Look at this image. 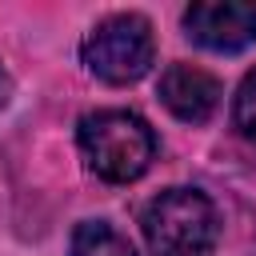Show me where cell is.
<instances>
[{"mask_svg": "<svg viewBox=\"0 0 256 256\" xmlns=\"http://www.w3.org/2000/svg\"><path fill=\"white\" fill-rule=\"evenodd\" d=\"M76 144L84 164L108 184L140 180L156 160V132L140 112L128 108H96L80 116Z\"/></svg>", "mask_w": 256, "mask_h": 256, "instance_id": "cell-1", "label": "cell"}, {"mask_svg": "<svg viewBox=\"0 0 256 256\" xmlns=\"http://www.w3.org/2000/svg\"><path fill=\"white\" fill-rule=\"evenodd\" d=\"M140 232L152 256H212L220 216L200 188H164L144 204Z\"/></svg>", "mask_w": 256, "mask_h": 256, "instance_id": "cell-2", "label": "cell"}, {"mask_svg": "<svg viewBox=\"0 0 256 256\" xmlns=\"http://www.w3.org/2000/svg\"><path fill=\"white\" fill-rule=\"evenodd\" d=\"M80 60L104 84H116V88L120 84H136L156 64L152 24L140 12H112L100 24H92V32L84 36Z\"/></svg>", "mask_w": 256, "mask_h": 256, "instance_id": "cell-3", "label": "cell"}, {"mask_svg": "<svg viewBox=\"0 0 256 256\" xmlns=\"http://www.w3.org/2000/svg\"><path fill=\"white\" fill-rule=\"evenodd\" d=\"M180 20L184 36L208 52H240L256 44V0H196Z\"/></svg>", "mask_w": 256, "mask_h": 256, "instance_id": "cell-4", "label": "cell"}, {"mask_svg": "<svg viewBox=\"0 0 256 256\" xmlns=\"http://www.w3.org/2000/svg\"><path fill=\"white\" fill-rule=\"evenodd\" d=\"M220 96H224L220 80L200 64H184L180 60V64H168L160 72V104L184 124H204L216 112Z\"/></svg>", "mask_w": 256, "mask_h": 256, "instance_id": "cell-5", "label": "cell"}, {"mask_svg": "<svg viewBox=\"0 0 256 256\" xmlns=\"http://www.w3.org/2000/svg\"><path fill=\"white\" fill-rule=\"evenodd\" d=\"M72 256H136L132 240L108 220H80L68 240Z\"/></svg>", "mask_w": 256, "mask_h": 256, "instance_id": "cell-6", "label": "cell"}, {"mask_svg": "<svg viewBox=\"0 0 256 256\" xmlns=\"http://www.w3.org/2000/svg\"><path fill=\"white\" fill-rule=\"evenodd\" d=\"M232 124L248 144H256V68L240 80V88L232 96Z\"/></svg>", "mask_w": 256, "mask_h": 256, "instance_id": "cell-7", "label": "cell"}]
</instances>
